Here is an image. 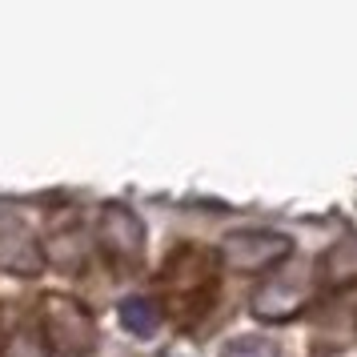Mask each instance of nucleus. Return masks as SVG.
I'll list each match as a JSON object with an SVG mask.
<instances>
[{
  "mask_svg": "<svg viewBox=\"0 0 357 357\" xmlns=\"http://www.w3.org/2000/svg\"><path fill=\"white\" fill-rule=\"evenodd\" d=\"M217 277H221V257L205 245H177L165 257L157 285H161V317L189 329L197 325L217 301Z\"/></svg>",
  "mask_w": 357,
  "mask_h": 357,
  "instance_id": "1",
  "label": "nucleus"
},
{
  "mask_svg": "<svg viewBox=\"0 0 357 357\" xmlns=\"http://www.w3.org/2000/svg\"><path fill=\"white\" fill-rule=\"evenodd\" d=\"M36 325H40L45 341H49V349H56L65 357H89L97 349V321L77 297L49 293L40 301V321Z\"/></svg>",
  "mask_w": 357,
  "mask_h": 357,
  "instance_id": "2",
  "label": "nucleus"
},
{
  "mask_svg": "<svg viewBox=\"0 0 357 357\" xmlns=\"http://www.w3.org/2000/svg\"><path fill=\"white\" fill-rule=\"evenodd\" d=\"M313 297V265L305 261H281V269L265 277V285L253 297V313L261 321H289Z\"/></svg>",
  "mask_w": 357,
  "mask_h": 357,
  "instance_id": "3",
  "label": "nucleus"
},
{
  "mask_svg": "<svg viewBox=\"0 0 357 357\" xmlns=\"http://www.w3.org/2000/svg\"><path fill=\"white\" fill-rule=\"evenodd\" d=\"M289 257H293V241L285 233H273V229H241V233L225 237L229 269H241V273L273 269V265H281Z\"/></svg>",
  "mask_w": 357,
  "mask_h": 357,
  "instance_id": "4",
  "label": "nucleus"
},
{
  "mask_svg": "<svg viewBox=\"0 0 357 357\" xmlns=\"http://www.w3.org/2000/svg\"><path fill=\"white\" fill-rule=\"evenodd\" d=\"M97 241L105 249V257L116 265H137L145 253V229L137 221V213L125 205H105L97 221Z\"/></svg>",
  "mask_w": 357,
  "mask_h": 357,
  "instance_id": "5",
  "label": "nucleus"
},
{
  "mask_svg": "<svg viewBox=\"0 0 357 357\" xmlns=\"http://www.w3.org/2000/svg\"><path fill=\"white\" fill-rule=\"evenodd\" d=\"M0 269L17 277H36L45 269V245L36 241L29 221L8 209H0Z\"/></svg>",
  "mask_w": 357,
  "mask_h": 357,
  "instance_id": "6",
  "label": "nucleus"
},
{
  "mask_svg": "<svg viewBox=\"0 0 357 357\" xmlns=\"http://www.w3.org/2000/svg\"><path fill=\"white\" fill-rule=\"evenodd\" d=\"M317 325L329 333H357V281H345L333 293H325Z\"/></svg>",
  "mask_w": 357,
  "mask_h": 357,
  "instance_id": "7",
  "label": "nucleus"
},
{
  "mask_svg": "<svg viewBox=\"0 0 357 357\" xmlns=\"http://www.w3.org/2000/svg\"><path fill=\"white\" fill-rule=\"evenodd\" d=\"M121 325L129 333H137V337H153L161 329V305L153 297H145V293H132V297L121 301Z\"/></svg>",
  "mask_w": 357,
  "mask_h": 357,
  "instance_id": "8",
  "label": "nucleus"
},
{
  "mask_svg": "<svg viewBox=\"0 0 357 357\" xmlns=\"http://www.w3.org/2000/svg\"><path fill=\"white\" fill-rule=\"evenodd\" d=\"M0 357H49V341L40 333V325H17L8 337Z\"/></svg>",
  "mask_w": 357,
  "mask_h": 357,
  "instance_id": "9",
  "label": "nucleus"
},
{
  "mask_svg": "<svg viewBox=\"0 0 357 357\" xmlns=\"http://www.w3.org/2000/svg\"><path fill=\"white\" fill-rule=\"evenodd\" d=\"M221 357H277V345L265 341V337H257V333H245V337L229 341Z\"/></svg>",
  "mask_w": 357,
  "mask_h": 357,
  "instance_id": "10",
  "label": "nucleus"
}]
</instances>
